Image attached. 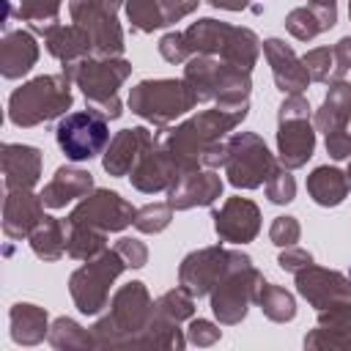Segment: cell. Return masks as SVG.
Segmentation results:
<instances>
[{"instance_id":"1","label":"cell","mask_w":351,"mask_h":351,"mask_svg":"<svg viewBox=\"0 0 351 351\" xmlns=\"http://www.w3.org/2000/svg\"><path fill=\"white\" fill-rule=\"evenodd\" d=\"M69 104H71L69 80L38 77L11 96V121L19 126H33L60 115Z\"/></svg>"},{"instance_id":"2","label":"cell","mask_w":351,"mask_h":351,"mask_svg":"<svg viewBox=\"0 0 351 351\" xmlns=\"http://www.w3.org/2000/svg\"><path fill=\"white\" fill-rule=\"evenodd\" d=\"M195 90L186 82H176V80H156V82H140L132 96L129 104L137 115L151 118L156 123H165L181 112H186L195 104Z\"/></svg>"},{"instance_id":"3","label":"cell","mask_w":351,"mask_h":351,"mask_svg":"<svg viewBox=\"0 0 351 351\" xmlns=\"http://www.w3.org/2000/svg\"><path fill=\"white\" fill-rule=\"evenodd\" d=\"M107 137H110L107 121H104V115L99 110L71 112L58 126V145L74 162L96 156L101 151V145L107 143Z\"/></svg>"},{"instance_id":"4","label":"cell","mask_w":351,"mask_h":351,"mask_svg":"<svg viewBox=\"0 0 351 351\" xmlns=\"http://www.w3.org/2000/svg\"><path fill=\"white\" fill-rule=\"evenodd\" d=\"M310 107L302 96H291L280 107V159L285 167H299L310 159L315 137L307 126Z\"/></svg>"},{"instance_id":"5","label":"cell","mask_w":351,"mask_h":351,"mask_svg":"<svg viewBox=\"0 0 351 351\" xmlns=\"http://www.w3.org/2000/svg\"><path fill=\"white\" fill-rule=\"evenodd\" d=\"M228 176L233 186H258L261 181H269L274 173L271 156L266 145L255 134H239L228 143Z\"/></svg>"},{"instance_id":"6","label":"cell","mask_w":351,"mask_h":351,"mask_svg":"<svg viewBox=\"0 0 351 351\" xmlns=\"http://www.w3.org/2000/svg\"><path fill=\"white\" fill-rule=\"evenodd\" d=\"M129 74V63L118 60V63H85L77 71V80L82 85V93L90 99L93 110H99L101 115L118 118L121 115V104L115 99V85Z\"/></svg>"},{"instance_id":"7","label":"cell","mask_w":351,"mask_h":351,"mask_svg":"<svg viewBox=\"0 0 351 351\" xmlns=\"http://www.w3.org/2000/svg\"><path fill=\"white\" fill-rule=\"evenodd\" d=\"M132 222V208L115 192H96L93 197L82 200L80 208L69 217V225L77 228H101V230H121Z\"/></svg>"},{"instance_id":"8","label":"cell","mask_w":351,"mask_h":351,"mask_svg":"<svg viewBox=\"0 0 351 351\" xmlns=\"http://www.w3.org/2000/svg\"><path fill=\"white\" fill-rule=\"evenodd\" d=\"M123 269V261H121V252H104L96 263L85 266L82 271H77L74 277L85 280L82 282H71V291H74V299L80 304L82 313H96L104 302V285L112 282V277Z\"/></svg>"},{"instance_id":"9","label":"cell","mask_w":351,"mask_h":351,"mask_svg":"<svg viewBox=\"0 0 351 351\" xmlns=\"http://www.w3.org/2000/svg\"><path fill=\"white\" fill-rule=\"evenodd\" d=\"M71 14L77 22L88 27V36L93 38L99 52H121V30L107 0H71Z\"/></svg>"},{"instance_id":"10","label":"cell","mask_w":351,"mask_h":351,"mask_svg":"<svg viewBox=\"0 0 351 351\" xmlns=\"http://www.w3.org/2000/svg\"><path fill=\"white\" fill-rule=\"evenodd\" d=\"M217 233L228 241H250L258 233V208L250 200H230L222 211L214 214Z\"/></svg>"},{"instance_id":"11","label":"cell","mask_w":351,"mask_h":351,"mask_svg":"<svg viewBox=\"0 0 351 351\" xmlns=\"http://www.w3.org/2000/svg\"><path fill=\"white\" fill-rule=\"evenodd\" d=\"M263 49H266V55H269V63L274 66V80H277L280 90L296 93V90L307 88V80H310L307 66H302V63L296 60V55H293L291 47H285V44L277 41V38H269V41L263 44Z\"/></svg>"},{"instance_id":"12","label":"cell","mask_w":351,"mask_h":351,"mask_svg":"<svg viewBox=\"0 0 351 351\" xmlns=\"http://www.w3.org/2000/svg\"><path fill=\"white\" fill-rule=\"evenodd\" d=\"M178 178H181V184L173 186V197H170V206H176V208H189L195 203L208 206L222 192L219 178L211 173H186Z\"/></svg>"},{"instance_id":"13","label":"cell","mask_w":351,"mask_h":351,"mask_svg":"<svg viewBox=\"0 0 351 351\" xmlns=\"http://www.w3.org/2000/svg\"><path fill=\"white\" fill-rule=\"evenodd\" d=\"M8 189H30L38 181V151L27 145H5L3 154Z\"/></svg>"},{"instance_id":"14","label":"cell","mask_w":351,"mask_h":351,"mask_svg":"<svg viewBox=\"0 0 351 351\" xmlns=\"http://www.w3.org/2000/svg\"><path fill=\"white\" fill-rule=\"evenodd\" d=\"M148 143H151V137H148L145 129H126V132H121L112 140V145H110V151L104 156V170L115 173V176H123L132 167L137 151H143Z\"/></svg>"},{"instance_id":"15","label":"cell","mask_w":351,"mask_h":351,"mask_svg":"<svg viewBox=\"0 0 351 351\" xmlns=\"http://www.w3.org/2000/svg\"><path fill=\"white\" fill-rule=\"evenodd\" d=\"M88 189H90V173L74 170V167H60V170L55 173V178L49 181V186L44 189L41 200H44L47 206L58 208V206H66V200L80 197V195L88 192Z\"/></svg>"},{"instance_id":"16","label":"cell","mask_w":351,"mask_h":351,"mask_svg":"<svg viewBox=\"0 0 351 351\" xmlns=\"http://www.w3.org/2000/svg\"><path fill=\"white\" fill-rule=\"evenodd\" d=\"M36 219H44L38 211V200L33 195H27V189H16L5 200V233L22 236L36 225Z\"/></svg>"},{"instance_id":"17","label":"cell","mask_w":351,"mask_h":351,"mask_svg":"<svg viewBox=\"0 0 351 351\" xmlns=\"http://www.w3.org/2000/svg\"><path fill=\"white\" fill-rule=\"evenodd\" d=\"M348 118H351V85L337 82V85L329 90V96H326L321 112L315 115V126L329 134V132L346 129V121H348Z\"/></svg>"},{"instance_id":"18","label":"cell","mask_w":351,"mask_h":351,"mask_svg":"<svg viewBox=\"0 0 351 351\" xmlns=\"http://www.w3.org/2000/svg\"><path fill=\"white\" fill-rule=\"evenodd\" d=\"M36 41L27 36V33H11L5 41H3V74L5 77H19L25 74L33 63H36Z\"/></svg>"},{"instance_id":"19","label":"cell","mask_w":351,"mask_h":351,"mask_svg":"<svg viewBox=\"0 0 351 351\" xmlns=\"http://www.w3.org/2000/svg\"><path fill=\"white\" fill-rule=\"evenodd\" d=\"M299 291H302L313 304L321 302V293H335V296L351 299V285H348L340 274H335V271H321V269H310V271L299 274Z\"/></svg>"},{"instance_id":"20","label":"cell","mask_w":351,"mask_h":351,"mask_svg":"<svg viewBox=\"0 0 351 351\" xmlns=\"http://www.w3.org/2000/svg\"><path fill=\"white\" fill-rule=\"evenodd\" d=\"M307 189L315 197V203H321V206H337L346 197V192H348V181L335 167H318L310 176Z\"/></svg>"},{"instance_id":"21","label":"cell","mask_w":351,"mask_h":351,"mask_svg":"<svg viewBox=\"0 0 351 351\" xmlns=\"http://www.w3.org/2000/svg\"><path fill=\"white\" fill-rule=\"evenodd\" d=\"M49 52L58 55L60 60L71 63L77 55H85L88 52V44H90V36L82 33L80 27H58L55 33H49Z\"/></svg>"},{"instance_id":"22","label":"cell","mask_w":351,"mask_h":351,"mask_svg":"<svg viewBox=\"0 0 351 351\" xmlns=\"http://www.w3.org/2000/svg\"><path fill=\"white\" fill-rule=\"evenodd\" d=\"M60 225L52 219V217H44V225L38 233H33V250L41 255V258H58L63 244H60Z\"/></svg>"},{"instance_id":"23","label":"cell","mask_w":351,"mask_h":351,"mask_svg":"<svg viewBox=\"0 0 351 351\" xmlns=\"http://www.w3.org/2000/svg\"><path fill=\"white\" fill-rule=\"evenodd\" d=\"M129 19H132L134 27H140V30H154V27L165 25L162 8H159V3H154V0H132V3H129Z\"/></svg>"},{"instance_id":"24","label":"cell","mask_w":351,"mask_h":351,"mask_svg":"<svg viewBox=\"0 0 351 351\" xmlns=\"http://www.w3.org/2000/svg\"><path fill=\"white\" fill-rule=\"evenodd\" d=\"M167 222H170V206L167 203H154V206H145L134 214V225L145 233H156Z\"/></svg>"},{"instance_id":"25","label":"cell","mask_w":351,"mask_h":351,"mask_svg":"<svg viewBox=\"0 0 351 351\" xmlns=\"http://www.w3.org/2000/svg\"><path fill=\"white\" fill-rule=\"evenodd\" d=\"M261 302H263V310H266L271 318H277V321L293 315V299H291L285 291H280V288L263 285V296H261Z\"/></svg>"},{"instance_id":"26","label":"cell","mask_w":351,"mask_h":351,"mask_svg":"<svg viewBox=\"0 0 351 351\" xmlns=\"http://www.w3.org/2000/svg\"><path fill=\"white\" fill-rule=\"evenodd\" d=\"M293 178L288 176V173H271L269 176V184H266V192H269V197L274 200V203H288L291 197H293Z\"/></svg>"},{"instance_id":"27","label":"cell","mask_w":351,"mask_h":351,"mask_svg":"<svg viewBox=\"0 0 351 351\" xmlns=\"http://www.w3.org/2000/svg\"><path fill=\"white\" fill-rule=\"evenodd\" d=\"M58 11V0H22L19 14L27 19H36V25L44 22V16H55Z\"/></svg>"},{"instance_id":"28","label":"cell","mask_w":351,"mask_h":351,"mask_svg":"<svg viewBox=\"0 0 351 351\" xmlns=\"http://www.w3.org/2000/svg\"><path fill=\"white\" fill-rule=\"evenodd\" d=\"M329 60H332V52L329 49H313L310 55H304V66L310 71L313 80H326L329 77Z\"/></svg>"},{"instance_id":"29","label":"cell","mask_w":351,"mask_h":351,"mask_svg":"<svg viewBox=\"0 0 351 351\" xmlns=\"http://www.w3.org/2000/svg\"><path fill=\"white\" fill-rule=\"evenodd\" d=\"M184 41H186L184 36L170 33V36H165V38H162L159 49H162V55H165L170 63H176V60H184V58H186V52H189V44H184Z\"/></svg>"},{"instance_id":"30","label":"cell","mask_w":351,"mask_h":351,"mask_svg":"<svg viewBox=\"0 0 351 351\" xmlns=\"http://www.w3.org/2000/svg\"><path fill=\"white\" fill-rule=\"evenodd\" d=\"M296 236H299V225H296L291 217H280V219L274 222V228H271L274 244H293Z\"/></svg>"},{"instance_id":"31","label":"cell","mask_w":351,"mask_h":351,"mask_svg":"<svg viewBox=\"0 0 351 351\" xmlns=\"http://www.w3.org/2000/svg\"><path fill=\"white\" fill-rule=\"evenodd\" d=\"M326 148L335 159H346L351 154V134H346V129H337V132H329L326 134Z\"/></svg>"},{"instance_id":"32","label":"cell","mask_w":351,"mask_h":351,"mask_svg":"<svg viewBox=\"0 0 351 351\" xmlns=\"http://www.w3.org/2000/svg\"><path fill=\"white\" fill-rule=\"evenodd\" d=\"M159 8L165 16V25H167V22L181 19L184 14H189L195 8V0H159Z\"/></svg>"},{"instance_id":"33","label":"cell","mask_w":351,"mask_h":351,"mask_svg":"<svg viewBox=\"0 0 351 351\" xmlns=\"http://www.w3.org/2000/svg\"><path fill=\"white\" fill-rule=\"evenodd\" d=\"M118 252L126 255V261H129L132 266H143V263H145V247L137 244V241H132V239H121Z\"/></svg>"},{"instance_id":"34","label":"cell","mask_w":351,"mask_h":351,"mask_svg":"<svg viewBox=\"0 0 351 351\" xmlns=\"http://www.w3.org/2000/svg\"><path fill=\"white\" fill-rule=\"evenodd\" d=\"M310 255L304 252V250H291V252H282L280 255V266L282 269H288V271H296L299 266H310Z\"/></svg>"},{"instance_id":"35","label":"cell","mask_w":351,"mask_h":351,"mask_svg":"<svg viewBox=\"0 0 351 351\" xmlns=\"http://www.w3.org/2000/svg\"><path fill=\"white\" fill-rule=\"evenodd\" d=\"M335 55H337V63H340V71H343V69H348V66H351V38H343V41L337 44V49H335Z\"/></svg>"},{"instance_id":"36","label":"cell","mask_w":351,"mask_h":351,"mask_svg":"<svg viewBox=\"0 0 351 351\" xmlns=\"http://www.w3.org/2000/svg\"><path fill=\"white\" fill-rule=\"evenodd\" d=\"M208 3H211V5H222V8H233V11L247 5V0H208Z\"/></svg>"},{"instance_id":"37","label":"cell","mask_w":351,"mask_h":351,"mask_svg":"<svg viewBox=\"0 0 351 351\" xmlns=\"http://www.w3.org/2000/svg\"><path fill=\"white\" fill-rule=\"evenodd\" d=\"M348 181H351V167H348Z\"/></svg>"},{"instance_id":"38","label":"cell","mask_w":351,"mask_h":351,"mask_svg":"<svg viewBox=\"0 0 351 351\" xmlns=\"http://www.w3.org/2000/svg\"><path fill=\"white\" fill-rule=\"evenodd\" d=\"M348 11H351V8H348Z\"/></svg>"}]
</instances>
